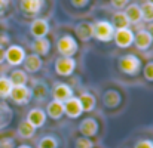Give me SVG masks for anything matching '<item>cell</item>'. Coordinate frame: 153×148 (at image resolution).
I'll list each match as a JSON object with an SVG mask.
<instances>
[{"instance_id": "4316f807", "label": "cell", "mask_w": 153, "mask_h": 148, "mask_svg": "<svg viewBox=\"0 0 153 148\" xmlns=\"http://www.w3.org/2000/svg\"><path fill=\"white\" fill-rule=\"evenodd\" d=\"M37 148H58V141H56V138H53L51 135H46L39 141Z\"/></svg>"}, {"instance_id": "5b68a950", "label": "cell", "mask_w": 153, "mask_h": 148, "mask_svg": "<svg viewBox=\"0 0 153 148\" xmlns=\"http://www.w3.org/2000/svg\"><path fill=\"white\" fill-rule=\"evenodd\" d=\"M9 98L12 99L15 104H18V105H25V104H28V102L31 101V98H33V92H31V89H30L27 85L13 86L12 91H10Z\"/></svg>"}, {"instance_id": "30bf717a", "label": "cell", "mask_w": 153, "mask_h": 148, "mask_svg": "<svg viewBox=\"0 0 153 148\" xmlns=\"http://www.w3.org/2000/svg\"><path fill=\"white\" fill-rule=\"evenodd\" d=\"M100 130V124L95 119L92 117H88V119H83L79 124V132L82 133V136L85 138H94Z\"/></svg>"}, {"instance_id": "9c48e42d", "label": "cell", "mask_w": 153, "mask_h": 148, "mask_svg": "<svg viewBox=\"0 0 153 148\" xmlns=\"http://www.w3.org/2000/svg\"><path fill=\"white\" fill-rule=\"evenodd\" d=\"M74 34L80 42H83V43L89 42L91 39H94V24L89 22V21L77 22L76 27H74Z\"/></svg>"}, {"instance_id": "7402d4cb", "label": "cell", "mask_w": 153, "mask_h": 148, "mask_svg": "<svg viewBox=\"0 0 153 148\" xmlns=\"http://www.w3.org/2000/svg\"><path fill=\"white\" fill-rule=\"evenodd\" d=\"M9 80L13 86H21V85H27L28 83V74L21 70V68H15L10 71L9 74Z\"/></svg>"}, {"instance_id": "f546056e", "label": "cell", "mask_w": 153, "mask_h": 148, "mask_svg": "<svg viewBox=\"0 0 153 148\" xmlns=\"http://www.w3.org/2000/svg\"><path fill=\"white\" fill-rule=\"evenodd\" d=\"M74 148H94V142L91 138L80 136L74 141Z\"/></svg>"}, {"instance_id": "d6a6232c", "label": "cell", "mask_w": 153, "mask_h": 148, "mask_svg": "<svg viewBox=\"0 0 153 148\" xmlns=\"http://www.w3.org/2000/svg\"><path fill=\"white\" fill-rule=\"evenodd\" d=\"M89 3H91V0H70V4L76 9H85Z\"/></svg>"}, {"instance_id": "4fadbf2b", "label": "cell", "mask_w": 153, "mask_h": 148, "mask_svg": "<svg viewBox=\"0 0 153 148\" xmlns=\"http://www.w3.org/2000/svg\"><path fill=\"white\" fill-rule=\"evenodd\" d=\"M25 120H27L34 129H39V127L45 126V123H46V113H45L42 108H31V110L27 113Z\"/></svg>"}, {"instance_id": "5bb4252c", "label": "cell", "mask_w": 153, "mask_h": 148, "mask_svg": "<svg viewBox=\"0 0 153 148\" xmlns=\"http://www.w3.org/2000/svg\"><path fill=\"white\" fill-rule=\"evenodd\" d=\"M134 45L138 50H147L150 49L153 45V37L147 30H140L137 33H134Z\"/></svg>"}, {"instance_id": "ba28073f", "label": "cell", "mask_w": 153, "mask_h": 148, "mask_svg": "<svg viewBox=\"0 0 153 148\" xmlns=\"http://www.w3.org/2000/svg\"><path fill=\"white\" fill-rule=\"evenodd\" d=\"M49 31H51V25L46 18H36L30 25V33L34 39L46 37L49 34Z\"/></svg>"}, {"instance_id": "3957f363", "label": "cell", "mask_w": 153, "mask_h": 148, "mask_svg": "<svg viewBox=\"0 0 153 148\" xmlns=\"http://www.w3.org/2000/svg\"><path fill=\"white\" fill-rule=\"evenodd\" d=\"M114 36V28L110 24V21H97L94 24V39L102 43H108L113 40Z\"/></svg>"}, {"instance_id": "d590c367", "label": "cell", "mask_w": 153, "mask_h": 148, "mask_svg": "<svg viewBox=\"0 0 153 148\" xmlns=\"http://www.w3.org/2000/svg\"><path fill=\"white\" fill-rule=\"evenodd\" d=\"M9 6V0H0V16L4 13V10L7 9Z\"/></svg>"}, {"instance_id": "277c9868", "label": "cell", "mask_w": 153, "mask_h": 148, "mask_svg": "<svg viewBox=\"0 0 153 148\" xmlns=\"http://www.w3.org/2000/svg\"><path fill=\"white\" fill-rule=\"evenodd\" d=\"M25 55L27 53H25L24 48H21L18 45H10L7 49H4V61L12 67H19V65H22Z\"/></svg>"}, {"instance_id": "484cf974", "label": "cell", "mask_w": 153, "mask_h": 148, "mask_svg": "<svg viewBox=\"0 0 153 148\" xmlns=\"http://www.w3.org/2000/svg\"><path fill=\"white\" fill-rule=\"evenodd\" d=\"M13 85L10 83L9 77L6 76H0V99H7L10 95Z\"/></svg>"}, {"instance_id": "e575fe53", "label": "cell", "mask_w": 153, "mask_h": 148, "mask_svg": "<svg viewBox=\"0 0 153 148\" xmlns=\"http://www.w3.org/2000/svg\"><path fill=\"white\" fill-rule=\"evenodd\" d=\"M134 148H153V142L149 139H143V141H138Z\"/></svg>"}, {"instance_id": "83f0119b", "label": "cell", "mask_w": 153, "mask_h": 148, "mask_svg": "<svg viewBox=\"0 0 153 148\" xmlns=\"http://www.w3.org/2000/svg\"><path fill=\"white\" fill-rule=\"evenodd\" d=\"M3 119H4V124H7L12 119V110L4 102L0 101V127H1V120Z\"/></svg>"}, {"instance_id": "cb8c5ba5", "label": "cell", "mask_w": 153, "mask_h": 148, "mask_svg": "<svg viewBox=\"0 0 153 148\" xmlns=\"http://www.w3.org/2000/svg\"><path fill=\"white\" fill-rule=\"evenodd\" d=\"M18 136L19 138H22V139H30V138H33L34 136V133H36V129L27 121V120H22L19 124H18Z\"/></svg>"}, {"instance_id": "74e56055", "label": "cell", "mask_w": 153, "mask_h": 148, "mask_svg": "<svg viewBox=\"0 0 153 148\" xmlns=\"http://www.w3.org/2000/svg\"><path fill=\"white\" fill-rule=\"evenodd\" d=\"M147 31L150 33V36L153 37V22H150V24H149V28H147Z\"/></svg>"}, {"instance_id": "8d00e7d4", "label": "cell", "mask_w": 153, "mask_h": 148, "mask_svg": "<svg viewBox=\"0 0 153 148\" xmlns=\"http://www.w3.org/2000/svg\"><path fill=\"white\" fill-rule=\"evenodd\" d=\"M4 62V48L0 46V64Z\"/></svg>"}, {"instance_id": "836d02e7", "label": "cell", "mask_w": 153, "mask_h": 148, "mask_svg": "<svg viewBox=\"0 0 153 148\" xmlns=\"http://www.w3.org/2000/svg\"><path fill=\"white\" fill-rule=\"evenodd\" d=\"M0 148H15V142L12 138H3L0 139Z\"/></svg>"}, {"instance_id": "6da1fadb", "label": "cell", "mask_w": 153, "mask_h": 148, "mask_svg": "<svg viewBox=\"0 0 153 148\" xmlns=\"http://www.w3.org/2000/svg\"><path fill=\"white\" fill-rule=\"evenodd\" d=\"M117 67L126 76H137L141 70V61L138 56H135L132 53H126L119 58Z\"/></svg>"}, {"instance_id": "603a6c76", "label": "cell", "mask_w": 153, "mask_h": 148, "mask_svg": "<svg viewBox=\"0 0 153 148\" xmlns=\"http://www.w3.org/2000/svg\"><path fill=\"white\" fill-rule=\"evenodd\" d=\"M110 24L113 25V28H114V30H117V28H128V27L131 25L123 10L114 12V13H113V16H111Z\"/></svg>"}, {"instance_id": "e0dca14e", "label": "cell", "mask_w": 153, "mask_h": 148, "mask_svg": "<svg viewBox=\"0 0 153 148\" xmlns=\"http://www.w3.org/2000/svg\"><path fill=\"white\" fill-rule=\"evenodd\" d=\"M31 49H33V53H36L39 56H46L51 52V42L48 37L34 39V42L31 43Z\"/></svg>"}, {"instance_id": "d6986e66", "label": "cell", "mask_w": 153, "mask_h": 148, "mask_svg": "<svg viewBox=\"0 0 153 148\" xmlns=\"http://www.w3.org/2000/svg\"><path fill=\"white\" fill-rule=\"evenodd\" d=\"M123 12H125L129 24H138V22H141V9H140V4L138 3H129L125 7Z\"/></svg>"}, {"instance_id": "8992f818", "label": "cell", "mask_w": 153, "mask_h": 148, "mask_svg": "<svg viewBox=\"0 0 153 148\" xmlns=\"http://www.w3.org/2000/svg\"><path fill=\"white\" fill-rule=\"evenodd\" d=\"M76 70V59L74 58H67V56H59L55 61V73L61 77H68L74 73Z\"/></svg>"}, {"instance_id": "52a82bcc", "label": "cell", "mask_w": 153, "mask_h": 148, "mask_svg": "<svg viewBox=\"0 0 153 148\" xmlns=\"http://www.w3.org/2000/svg\"><path fill=\"white\" fill-rule=\"evenodd\" d=\"M113 40H114L117 48L126 49L131 45H134V31L129 27L128 28H117V30H114Z\"/></svg>"}, {"instance_id": "ffe728a7", "label": "cell", "mask_w": 153, "mask_h": 148, "mask_svg": "<svg viewBox=\"0 0 153 148\" xmlns=\"http://www.w3.org/2000/svg\"><path fill=\"white\" fill-rule=\"evenodd\" d=\"M120 101H122L120 94L117 91H114V89H108L102 95V102H104V105L107 108H116V107H119Z\"/></svg>"}, {"instance_id": "d4e9b609", "label": "cell", "mask_w": 153, "mask_h": 148, "mask_svg": "<svg viewBox=\"0 0 153 148\" xmlns=\"http://www.w3.org/2000/svg\"><path fill=\"white\" fill-rule=\"evenodd\" d=\"M140 9H141V21L144 22H153V1L147 0L144 1L143 4H140Z\"/></svg>"}, {"instance_id": "9a60e30c", "label": "cell", "mask_w": 153, "mask_h": 148, "mask_svg": "<svg viewBox=\"0 0 153 148\" xmlns=\"http://www.w3.org/2000/svg\"><path fill=\"white\" fill-rule=\"evenodd\" d=\"M45 6V0H19V7L25 15H37Z\"/></svg>"}, {"instance_id": "f1b7e54d", "label": "cell", "mask_w": 153, "mask_h": 148, "mask_svg": "<svg viewBox=\"0 0 153 148\" xmlns=\"http://www.w3.org/2000/svg\"><path fill=\"white\" fill-rule=\"evenodd\" d=\"M31 92H33V96H36L39 101H42L48 95V86L45 83H39V85L34 86V89H31Z\"/></svg>"}, {"instance_id": "1f68e13d", "label": "cell", "mask_w": 153, "mask_h": 148, "mask_svg": "<svg viewBox=\"0 0 153 148\" xmlns=\"http://www.w3.org/2000/svg\"><path fill=\"white\" fill-rule=\"evenodd\" d=\"M110 4H111L114 9L122 10V9H125V7L129 4V0H110Z\"/></svg>"}, {"instance_id": "7a4b0ae2", "label": "cell", "mask_w": 153, "mask_h": 148, "mask_svg": "<svg viewBox=\"0 0 153 148\" xmlns=\"http://www.w3.org/2000/svg\"><path fill=\"white\" fill-rule=\"evenodd\" d=\"M56 50L61 56H67V58H73L77 52H79V43L76 40L74 36L70 34H64L58 39L56 42Z\"/></svg>"}, {"instance_id": "4dcf8cb0", "label": "cell", "mask_w": 153, "mask_h": 148, "mask_svg": "<svg viewBox=\"0 0 153 148\" xmlns=\"http://www.w3.org/2000/svg\"><path fill=\"white\" fill-rule=\"evenodd\" d=\"M143 76L147 82H153V61L147 62L143 68Z\"/></svg>"}, {"instance_id": "8fae6325", "label": "cell", "mask_w": 153, "mask_h": 148, "mask_svg": "<svg viewBox=\"0 0 153 148\" xmlns=\"http://www.w3.org/2000/svg\"><path fill=\"white\" fill-rule=\"evenodd\" d=\"M64 114L68 119H79L83 114V108L80 105V101L76 96H71L64 102Z\"/></svg>"}, {"instance_id": "7c38bea8", "label": "cell", "mask_w": 153, "mask_h": 148, "mask_svg": "<svg viewBox=\"0 0 153 148\" xmlns=\"http://www.w3.org/2000/svg\"><path fill=\"white\" fill-rule=\"evenodd\" d=\"M24 71L28 74H34V73H39L43 67V59L42 56L36 55V53H30V55H25V59H24Z\"/></svg>"}, {"instance_id": "ac0fdd59", "label": "cell", "mask_w": 153, "mask_h": 148, "mask_svg": "<svg viewBox=\"0 0 153 148\" xmlns=\"http://www.w3.org/2000/svg\"><path fill=\"white\" fill-rule=\"evenodd\" d=\"M45 113H46L48 117H51L52 120H59L64 116V104L59 102V101L52 99L51 102H48Z\"/></svg>"}, {"instance_id": "44dd1931", "label": "cell", "mask_w": 153, "mask_h": 148, "mask_svg": "<svg viewBox=\"0 0 153 148\" xmlns=\"http://www.w3.org/2000/svg\"><path fill=\"white\" fill-rule=\"evenodd\" d=\"M79 101H80V105L83 108V113H91L97 107V98L92 94H89V92H83L79 96Z\"/></svg>"}, {"instance_id": "f35d334b", "label": "cell", "mask_w": 153, "mask_h": 148, "mask_svg": "<svg viewBox=\"0 0 153 148\" xmlns=\"http://www.w3.org/2000/svg\"><path fill=\"white\" fill-rule=\"evenodd\" d=\"M15 148H33V147H30L27 144H21V145H18V147H15Z\"/></svg>"}, {"instance_id": "2e32d148", "label": "cell", "mask_w": 153, "mask_h": 148, "mask_svg": "<svg viewBox=\"0 0 153 148\" xmlns=\"http://www.w3.org/2000/svg\"><path fill=\"white\" fill-rule=\"evenodd\" d=\"M73 96V89L68 86V85H65V83H58V85H55L53 86V89H52V99H55V101H59V102H65L67 99H70Z\"/></svg>"}]
</instances>
